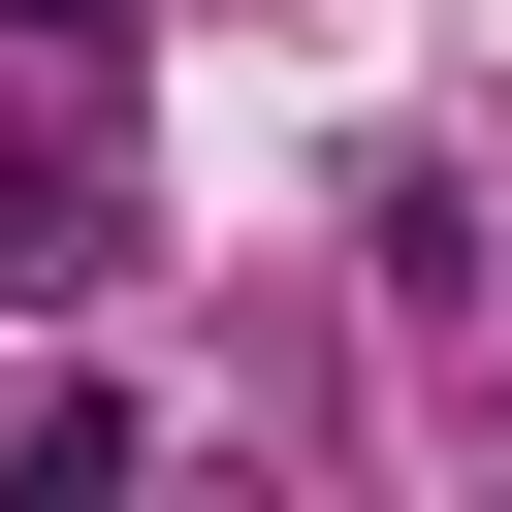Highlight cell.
<instances>
[{
	"mask_svg": "<svg viewBox=\"0 0 512 512\" xmlns=\"http://www.w3.org/2000/svg\"><path fill=\"white\" fill-rule=\"evenodd\" d=\"M96 256H128V160H96V96L32 64V96H0V320H64Z\"/></svg>",
	"mask_w": 512,
	"mask_h": 512,
	"instance_id": "6da1fadb",
	"label": "cell"
},
{
	"mask_svg": "<svg viewBox=\"0 0 512 512\" xmlns=\"http://www.w3.org/2000/svg\"><path fill=\"white\" fill-rule=\"evenodd\" d=\"M0 512H128V416L96 384H0Z\"/></svg>",
	"mask_w": 512,
	"mask_h": 512,
	"instance_id": "7a4b0ae2",
	"label": "cell"
},
{
	"mask_svg": "<svg viewBox=\"0 0 512 512\" xmlns=\"http://www.w3.org/2000/svg\"><path fill=\"white\" fill-rule=\"evenodd\" d=\"M96 32H128V0H0V64H96Z\"/></svg>",
	"mask_w": 512,
	"mask_h": 512,
	"instance_id": "3957f363",
	"label": "cell"
}]
</instances>
